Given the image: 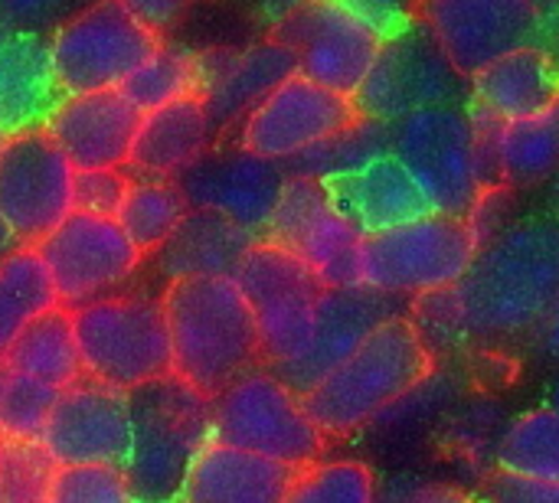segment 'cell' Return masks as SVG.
<instances>
[{
  "label": "cell",
  "instance_id": "1",
  "mask_svg": "<svg viewBox=\"0 0 559 503\" xmlns=\"http://www.w3.org/2000/svg\"><path fill=\"white\" fill-rule=\"evenodd\" d=\"M559 304V216H524L481 245L459 288L416 298L426 340H518L534 337Z\"/></svg>",
  "mask_w": 559,
  "mask_h": 503
},
{
  "label": "cell",
  "instance_id": "2",
  "mask_svg": "<svg viewBox=\"0 0 559 503\" xmlns=\"http://www.w3.org/2000/svg\"><path fill=\"white\" fill-rule=\"evenodd\" d=\"M432 373V344L413 318L393 314L301 399L328 439H350L426 390Z\"/></svg>",
  "mask_w": 559,
  "mask_h": 503
},
{
  "label": "cell",
  "instance_id": "3",
  "mask_svg": "<svg viewBox=\"0 0 559 503\" xmlns=\"http://www.w3.org/2000/svg\"><path fill=\"white\" fill-rule=\"evenodd\" d=\"M174 347V376L216 399L242 373L265 367L259 324L233 275L180 278L160 295Z\"/></svg>",
  "mask_w": 559,
  "mask_h": 503
},
{
  "label": "cell",
  "instance_id": "4",
  "mask_svg": "<svg viewBox=\"0 0 559 503\" xmlns=\"http://www.w3.org/2000/svg\"><path fill=\"white\" fill-rule=\"evenodd\" d=\"M128 481L141 503H177L190 465L213 439V399L177 376L131 393Z\"/></svg>",
  "mask_w": 559,
  "mask_h": 503
},
{
  "label": "cell",
  "instance_id": "5",
  "mask_svg": "<svg viewBox=\"0 0 559 503\" xmlns=\"http://www.w3.org/2000/svg\"><path fill=\"white\" fill-rule=\"evenodd\" d=\"M85 380L138 393L174 376V347L164 301L154 295H111L72 311Z\"/></svg>",
  "mask_w": 559,
  "mask_h": 503
},
{
  "label": "cell",
  "instance_id": "6",
  "mask_svg": "<svg viewBox=\"0 0 559 503\" xmlns=\"http://www.w3.org/2000/svg\"><path fill=\"white\" fill-rule=\"evenodd\" d=\"M393 154L406 164L436 213L468 219L488 183L481 137L468 105L416 111L393 124Z\"/></svg>",
  "mask_w": 559,
  "mask_h": 503
},
{
  "label": "cell",
  "instance_id": "7",
  "mask_svg": "<svg viewBox=\"0 0 559 503\" xmlns=\"http://www.w3.org/2000/svg\"><path fill=\"white\" fill-rule=\"evenodd\" d=\"M213 439L288 468H308L328 448V435L305 409L301 393L269 367L242 373L213 399Z\"/></svg>",
  "mask_w": 559,
  "mask_h": 503
},
{
  "label": "cell",
  "instance_id": "8",
  "mask_svg": "<svg viewBox=\"0 0 559 503\" xmlns=\"http://www.w3.org/2000/svg\"><path fill=\"white\" fill-rule=\"evenodd\" d=\"M478 252V239L465 219L429 213L416 223L364 239L360 285L386 298L452 291L472 272Z\"/></svg>",
  "mask_w": 559,
  "mask_h": 503
},
{
  "label": "cell",
  "instance_id": "9",
  "mask_svg": "<svg viewBox=\"0 0 559 503\" xmlns=\"http://www.w3.org/2000/svg\"><path fill=\"white\" fill-rule=\"evenodd\" d=\"M252 304L262 363L275 373L298 363L314 337L318 304L324 298L321 278L285 245L259 239L233 275Z\"/></svg>",
  "mask_w": 559,
  "mask_h": 503
},
{
  "label": "cell",
  "instance_id": "10",
  "mask_svg": "<svg viewBox=\"0 0 559 503\" xmlns=\"http://www.w3.org/2000/svg\"><path fill=\"white\" fill-rule=\"evenodd\" d=\"M160 46V36L141 26L118 0L88 3L49 36L66 98L121 88Z\"/></svg>",
  "mask_w": 559,
  "mask_h": 503
},
{
  "label": "cell",
  "instance_id": "11",
  "mask_svg": "<svg viewBox=\"0 0 559 503\" xmlns=\"http://www.w3.org/2000/svg\"><path fill=\"white\" fill-rule=\"evenodd\" d=\"M269 36L295 52L305 79L344 98L360 95L386 43L383 33L364 23L344 0H311L275 20Z\"/></svg>",
  "mask_w": 559,
  "mask_h": 503
},
{
  "label": "cell",
  "instance_id": "12",
  "mask_svg": "<svg viewBox=\"0 0 559 503\" xmlns=\"http://www.w3.org/2000/svg\"><path fill=\"white\" fill-rule=\"evenodd\" d=\"M360 118L364 115L354 98H344L295 72L246 115L236 144L262 160L292 167L305 154L357 128Z\"/></svg>",
  "mask_w": 559,
  "mask_h": 503
},
{
  "label": "cell",
  "instance_id": "13",
  "mask_svg": "<svg viewBox=\"0 0 559 503\" xmlns=\"http://www.w3.org/2000/svg\"><path fill=\"white\" fill-rule=\"evenodd\" d=\"M262 239L292 249L324 288H360L364 232L341 213L328 180L288 173Z\"/></svg>",
  "mask_w": 559,
  "mask_h": 503
},
{
  "label": "cell",
  "instance_id": "14",
  "mask_svg": "<svg viewBox=\"0 0 559 503\" xmlns=\"http://www.w3.org/2000/svg\"><path fill=\"white\" fill-rule=\"evenodd\" d=\"M409 16L465 82L498 59L534 46L540 29L537 0H413Z\"/></svg>",
  "mask_w": 559,
  "mask_h": 503
},
{
  "label": "cell",
  "instance_id": "15",
  "mask_svg": "<svg viewBox=\"0 0 559 503\" xmlns=\"http://www.w3.org/2000/svg\"><path fill=\"white\" fill-rule=\"evenodd\" d=\"M468 92V82L455 72L432 36L423 26L406 23L383 43L370 79L354 101L364 118L396 124L426 108L465 105Z\"/></svg>",
  "mask_w": 559,
  "mask_h": 503
},
{
  "label": "cell",
  "instance_id": "16",
  "mask_svg": "<svg viewBox=\"0 0 559 503\" xmlns=\"http://www.w3.org/2000/svg\"><path fill=\"white\" fill-rule=\"evenodd\" d=\"M75 173L49 131L0 144V209L20 245H39L75 213Z\"/></svg>",
  "mask_w": 559,
  "mask_h": 503
},
{
  "label": "cell",
  "instance_id": "17",
  "mask_svg": "<svg viewBox=\"0 0 559 503\" xmlns=\"http://www.w3.org/2000/svg\"><path fill=\"white\" fill-rule=\"evenodd\" d=\"M36 249L52 275L62 308L69 311L111 298L144 262V252L128 239L118 219L92 213H72Z\"/></svg>",
  "mask_w": 559,
  "mask_h": 503
},
{
  "label": "cell",
  "instance_id": "18",
  "mask_svg": "<svg viewBox=\"0 0 559 503\" xmlns=\"http://www.w3.org/2000/svg\"><path fill=\"white\" fill-rule=\"evenodd\" d=\"M134 442L131 396L111 386L79 380L62 390L52 419L39 439L59 468L111 465L124 468Z\"/></svg>",
  "mask_w": 559,
  "mask_h": 503
},
{
  "label": "cell",
  "instance_id": "19",
  "mask_svg": "<svg viewBox=\"0 0 559 503\" xmlns=\"http://www.w3.org/2000/svg\"><path fill=\"white\" fill-rule=\"evenodd\" d=\"M285 180L288 170L282 164L262 160L242 151L239 144H233V147H213L177 183L183 187L193 209L226 216L229 223L255 236H265Z\"/></svg>",
  "mask_w": 559,
  "mask_h": 503
},
{
  "label": "cell",
  "instance_id": "20",
  "mask_svg": "<svg viewBox=\"0 0 559 503\" xmlns=\"http://www.w3.org/2000/svg\"><path fill=\"white\" fill-rule=\"evenodd\" d=\"M138 128L141 111L118 88L69 95L46 124L75 170H124Z\"/></svg>",
  "mask_w": 559,
  "mask_h": 503
},
{
  "label": "cell",
  "instance_id": "21",
  "mask_svg": "<svg viewBox=\"0 0 559 503\" xmlns=\"http://www.w3.org/2000/svg\"><path fill=\"white\" fill-rule=\"evenodd\" d=\"M200 98L206 101L216 131H223L226 124L246 121L259 101H265L285 79H292L298 72V59L285 43L269 36L246 49L200 52Z\"/></svg>",
  "mask_w": 559,
  "mask_h": 503
},
{
  "label": "cell",
  "instance_id": "22",
  "mask_svg": "<svg viewBox=\"0 0 559 503\" xmlns=\"http://www.w3.org/2000/svg\"><path fill=\"white\" fill-rule=\"evenodd\" d=\"M393 314H400L396 298H386L364 285L360 288H328L318 304L311 347L305 350V357L298 363L285 367L278 376L305 396L331 370H337L367 340L370 331H377Z\"/></svg>",
  "mask_w": 559,
  "mask_h": 503
},
{
  "label": "cell",
  "instance_id": "23",
  "mask_svg": "<svg viewBox=\"0 0 559 503\" xmlns=\"http://www.w3.org/2000/svg\"><path fill=\"white\" fill-rule=\"evenodd\" d=\"M328 190L334 203L341 206V213L364 236L390 232V229H400L406 223H416L436 213L423 187L413 180V173L393 151L354 170L328 177Z\"/></svg>",
  "mask_w": 559,
  "mask_h": 503
},
{
  "label": "cell",
  "instance_id": "24",
  "mask_svg": "<svg viewBox=\"0 0 559 503\" xmlns=\"http://www.w3.org/2000/svg\"><path fill=\"white\" fill-rule=\"evenodd\" d=\"M66 92L43 33H10L0 46V137L46 131Z\"/></svg>",
  "mask_w": 559,
  "mask_h": 503
},
{
  "label": "cell",
  "instance_id": "25",
  "mask_svg": "<svg viewBox=\"0 0 559 503\" xmlns=\"http://www.w3.org/2000/svg\"><path fill=\"white\" fill-rule=\"evenodd\" d=\"M298 471L210 439L190 465L177 503H285Z\"/></svg>",
  "mask_w": 559,
  "mask_h": 503
},
{
  "label": "cell",
  "instance_id": "26",
  "mask_svg": "<svg viewBox=\"0 0 559 503\" xmlns=\"http://www.w3.org/2000/svg\"><path fill=\"white\" fill-rule=\"evenodd\" d=\"M216 141V124L200 95L141 115L128 170L151 180H180L190 173Z\"/></svg>",
  "mask_w": 559,
  "mask_h": 503
},
{
  "label": "cell",
  "instance_id": "27",
  "mask_svg": "<svg viewBox=\"0 0 559 503\" xmlns=\"http://www.w3.org/2000/svg\"><path fill=\"white\" fill-rule=\"evenodd\" d=\"M481 137V157L491 187L527 190L547 183L559 173V101L554 108L524 121H488L475 115Z\"/></svg>",
  "mask_w": 559,
  "mask_h": 503
},
{
  "label": "cell",
  "instance_id": "28",
  "mask_svg": "<svg viewBox=\"0 0 559 503\" xmlns=\"http://www.w3.org/2000/svg\"><path fill=\"white\" fill-rule=\"evenodd\" d=\"M468 108L488 121L508 124L534 118L559 101V62L540 46H524L468 82Z\"/></svg>",
  "mask_w": 559,
  "mask_h": 503
},
{
  "label": "cell",
  "instance_id": "29",
  "mask_svg": "<svg viewBox=\"0 0 559 503\" xmlns=\"http://www.w3.org/2000/svg\"><path fill=\"white\" fill-rule=\"evenodd\" d=\"M262 236L229 223L226 216L190 209L174 239L157 252V272L170 282L180 278H210V275H236L246 252Z\"/></svg>",
  "mask_w": 559,
  "mask_h": 503
},
{
  "label": "cell",
  "instance_id": "30",
  "mask_svg": "<svg viewBox=\"0 0 559 503\" xmlns=\"http://www.w3.org/2000/svg\"><path fill=\"white\" fill-rule=\"evenodd\" d=\"M3 363H7L10 373L46 383V386H52L59 393L75 386L79 380H85L72 311L56 308L46 318L33 321L20 334V340L3 354Z\"/></svg>",
  "mask_w": 559,
  "mask_h": 503
},
{
  "label": "cell",
  "instance_id": "31",
  "mask_svg": "<svg viewBox=\"0 0 559 503\" xmlns=\"http://www.w3.org/2000/svg\"><path fill=\"white\" fill-rule=\"evenodd\" d=\"M56 308H62V301L36 245H20L0 259V357L33 321Z\"/></svg>",
  "mask_w": 559,
  "mask_h": 503
},
{
  "label": "cell",
  "instance_id": "32",
  "mask_svg": "<svg viewBox=\"0 0 559 503\" xmlns=\"http://www.w3.org/2000/svg\"><path fill=\"white\" fill-rule=\"evenodd\" d=\"M190 209L193 206L177 180L131 177V187L115 219L144 255H157L183 226Z\"/></svg>",
  "mask_w": 559,
  "mask_h": 503
},
{
  "label": "cell",
  "instance_id": "33",
  "mask_svg": "<svg viewBox=\"0 0 559 503\" xmlns=\"http://www.w3.org/2000/svg\"><path fill=\"white\" fill-rule=\"evenodd\" d=\"M498 471L537 484H559V412L547 403L511 419L495 452Z\"/></svg>",
  "mask_w": 559,
  "mask_h": 503
},
{
  "label": "cell",
  "instance_id": "34",
  "mask_svg": "<svg viewBox=\"0 0 559 503\" xmlns=\"http://www.w3.org/2000/svg\"><path fill=\"white\" fill-rule=\"evenodd\" d=\"M203 88L200 52H187L177 46H160L118 92L141 111H157L174 101L193 98Z\"/></svg>",
  "mask_w": 559,
  "mask_h": 503
},
{
  "label": "cell",
  "instance_id": "35",
  "mask_svg": "<svg viewBox=\"0 0 559 503\" xmlns=\"http://www.w3.org/2000/svg\"><path fill=\"white\" fill-rule=\"evenodd\" d=\"M285 503H380V481L360 458H321L295 475Z\"/></svg>",
  "mask_w": 559,
  "mask_h": 503
},
{
  "label": "cell",
  "instance_id": "36",
  "mask_svg": "<svg viewBox=\"0 0 559 503\" xmlns=\"http://www.w3.org/2000/svg\"><path fill=\"white\" fill-rule=\"evenodd\" d=\"M56 471L39 442L0 439V503H46Z\"/></svg>",
  "mask_w": 559,
  "mask_h": 503
},
{
  "label": "cell",
  "instance_id": "37",
  "mask_svg": "<svg viewBox=\"0 0 559 503\" xmlns=\"http://www.w3.org/2000/svg\"><path fill=\"white\" fill-rule=\"evenodd\" d=\"M59 390L16 376L10 373V383L0 399V439H16V442H39L52 409L59 403Z\"/></svg>",
  "mask_w": 559,
  "mask_h": 503
},
{
  "label": "cell",
  "instance_id": "38",
  "mask_svg": "<svg viewBox=\"0 0 559 503\" xmlns=\"http://www.w3.org/2000/svg\"><path fill=\"white\" fill-rule=\"evenodd\" d=\"M46 503H141L124 468L79 465L59 468Z\"/></svg>",
  "mask_w": 559,
  "mask_h": 503
},
{
  "label": "cell",
  "instance_id": "39",
  "mask_svg": "<svg viewBox=\"0 0 559 503\" xmlns=\"http://www.w3.org/2000/svg\"><path fill=\"white\" fill-rule=\"evenodd\" d=\"M128 187H131V173L124 170H79L75 173V213L115 219L124 203Z\"/></svg>",
  "mask_w": 559,
  "mask_h": 503
},
{
  "label": "cell",
  "instance_id": "40",
  "mask_svg": "<svg viewBox=\"0 0 559 503\" xmlns=\"http://www.w3.org/2000/svg\"><path fill=\"white\" fill-rule=\"evenodd\" d=\"M72 0H0V20L13 33H39V26L66 23Z\"/></svg>",
  "mask_w": 559,
  "mask_h": 503
},
{
  "label": "cell",
  "instance_id": "41",
  "mask_svg": "<svg viewBox=\"0 0 559 503\" xmlns=\"http://www.w3.org/2000/svg\"><path fill=\"white\" fill-rule=\"evenodd\" d=\"M380 503H478L468 491L455 484H419V481H396Z\"/></svg>",
  "mask_w": 559,
  "mask_h": 503
},
{
  "label": "cell",
  "instance_id": "42",
  "mask_svg": "<svg viewBox=\"0 0 559 503\" xmlns=\"http://www.w3.org/2000/svg\"><path fill=\"white\" fill-rule=\"evenodd\" d=\"M488 498L498 503H559V484H537L498 471L488 484Z\"/></svg>",
  "mask_w": 559,
  "mask_h": 503
},
{
  "label": "cell",
  "instance_id": "43",
  "mask_svg": "<svg viewBox=\"0 0 559 503\" xmlns=\"http://www.w3.org/2000/svg\"><path fill=\"white\" fill-rule=\"evenodd\" d=\"M141 26H147L151 33H167L187 10L193 0H118Z\"/></svg>",
  "mask_w": 559,
  "mask_h": 503
},
{
  "label": "cell",
  "instance_id": "44",
  "mask_svg": "<svg viewBox=\"0 0 559 503\" xmlns=\"http://www.w3.org/2000/svg\"><path fill=\"white\" fill-rule=\"evenodd\" d=\"M534 340H537V347H540L544 357H550V360L559 363V304L550 311V318L540 324V331L534 334Z\"/></svg>",
  "mask_w": 559,
  "mask_h": 503
},
{
  "label": "cell",
  "instance_id": "45",
  "mask_svg": "<svg viewBox=\"0 0 559 503\" xmlns=\"http://www.w3.org/2000/svg\"><path fill=\"white\" fill-rule=\"evenodd\" d=\"M259 3H262V10H265L269 16L282 20V16H288L292 10H298V7H305V3H311V0H259Z\"/></svg>",
  "mask_w": 559,
  "mask_h": 503
},
{
  "label": "cell",
  "instance_id": "46",
  "mask_svg": "<svg viewBox=\"0 0 559 503\" xmlns=\"http://www.w3.org/2000/svg\"><path fill=\"white\" fill-rule=\"evenodd\" d=\"M13 249H20V242H16V236H13V229H10V223H7V216L0 209V259H7Z\"/></svg>",
  "mask_w": 559,
  "mask_h": 503
},
{
  "label": "cell",
  "instance_id": "47",
  "mask_svg": "<svg viewBox=\"0 0 559 503\" xmlns=\"http://www.w3.org/2000/svg\"><path fill=\"white\" fill-rule=\"evenodd\" d=\"M550 209L554 216H559V173L550 180Z\"/></svg>",
  "mask_w": 559,
  "mask_h": 503
},
{
  "label": "cell",
  "instance_id": "48",
  "mask_svg": "<svg viewBox=\"0 0 559 503\" xmlns=\"http://www.w3.org/2000/svg\"><path fill=\"white\" fill-rule=\"evenodd\" d=\"M7 383H10V370H7V363H3V357H0V399H3Z\"/></svg>",
  "mask_w": 559,
  "mask_h": 503
},
{
  "label": "cell",
  "instance_id": "49",
  "mask_svg": "<svg viewBox=\"0 0 559 503\" xmlns=\"http://www.w3.org/2000/svg\"><path fill=\"white\" fill-rule=\"evenodd\" d=\"M547 403H550V406L559 412V373H557V380L550 383V399H547Z\"/></svg>",
  "mask_w": 559,
  "mask_h": 503
},
{
  "label": "cell",
  "instance_id": "50",
  "mask_svg": "<svg viewBox=\"0 0 559 503\" xmlns=\"http://www.w3.org/2000/svg\"><path fill=\"white\" fill-rule=\"evenodd\" d=\"M10 33H13V29H10V26H7V23H3V20H0V46H3V39H7V36H10Z\"/></svg>",
  "mask_w": 559,
  "mask_h": 503
},
{
  "label": "cell",
  "instance_id": "51",
  "mask_svg": "<svg viewBox=\"0 0 559 503\" xmlns=\"http://www.w3.org/2000/svg\"><path fill=\"white\" fill-rule=\"evenodd\" d=\"M478 503H498V501H491V498H485V501H478Z\"/></svg>",
  "mask_w": 559,
  "mask_h": 503
},
{
  "label": "cell",
  "instance_id": "52",
  "mask_svg": "<svg viewBox=\"0 0 559 503\" xmlns=\"http://www.w3.org/2000/svg\"><path fill=\"white\" fill-rule=\"evenodd\" d=\"M0 144H3V137H0Z\"/></svg>",
  "mask_w": 559,
  "mask_h": 503
},
{
  "label": "cell",
  "instance_id": "53",
  "mask_svg": "<svg viewBox=\"0 0 559 503\" xmlns=\"http://www.w3.org/2000/svg\"><path fill=\"white\" fill-rule=\"evenodd\" d=\"M537 3H540V0H537Z\"/></svg>",
  "mask_w": 559,
  "mask_h": 503
}]
</instances>
